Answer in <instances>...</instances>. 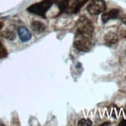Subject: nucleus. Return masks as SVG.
Segmentation results:
<instances>
[{
	"label": "nucleus",
	"mask_w": 126,
	"mask_h": 126,
	"mask_svg": "<svg viewBox=\"0 0 126 126\" xmlns=\"http://www.w3.org/2000/svg\"><path fill=\"white\" fill-rule=\"evenodd\" d=\"M93 32H94V26L91 24L90 20L87 19L84 16H81L77 23L75 36H87L92 38Z\"/></svg>",
	"instance_id": "nucleus-1"
},
{
	"label": "nucleus",
	"mask_w": 126,
	"mask_h": 126,
	"mask_svg": "<svg viewBox=\"0 0 126 126\" xmlns=\"http://www.w3.org/2000/svg\"><path fill=\"white\" fill-rule=\"evenodd\" d=\"M54 3V0H43L39 2L31 5L27 8L29 13L46 18V13Z\"/></svg>",
	"instance_id": "nucleus-2"
},
{
	"label": "nucleus",
	"mask_w": 126,
	"mask_h": 126,
	"mask_svg": "<svg viewBox=\"0 0 126 126\" xmlns=\"http://www.w3.org/2000/svg\"><path fill=\"white\" fill-rule=\"evenodd\" d=\"M92 38L87 36H75L74 47L81 52H88L92 47Z\"/></svg>",
	"instance_id": "nucleus-3"
},
{
	"label": "nucleus",
	"mask_w": 126,
	"mask_h": 126,
	"mask_svg": "<svg viewBox=\"0 0 126 126\" xmlns=\"http://www.w3.org/2000/svg\"><path fill=\"white\" fill-rule=\"evenodd\" d=\"M106 2L104 0H91L87 6V10L91 15H99L106 10Z\"/></svg>",
	"instance_id": "nucleus-4"
},
{
	"label": "nucleus",
	"mask_w": 126,
	"mask_h": 126,
	"mask_svg": "<svg viewBox=\"0 0 126 126\" xmlns=\"http://www.w3.org/2000/svg\"><path fill=\"white\" fill-rule=\"evenodd\" d=\"M87 1L88 0H70L67 11L71 13H78Z\"/></svg>",
	"instance_id": "nucleus-5"
},
{
	"label": "nucleus",
	"mask_w": 126,
	"mask_h": 126,
	"mask_svg": "<svg viewBox=\"0 0 126 126\" xmlns=\"http://www.w3.org/2000/svg\"><path fill=\"white\" fill-rule=\"evenodd\" d=\"M119 10L117 9H111L108 12H104L101 16V20L103 23H106L109 20L111 19H115L118 17L119 16Z\"/></svg>",
	"instance_id": "nucleus-6"
},
{
	"label": "nucleus",
	"mask_w": 126,
	"mask_h": 126,
	"mask_svg": "<svg viewBox=\"0 0 126 126\" xmlns=\"http://www.w3.org/2000/svg\"><path fill=\"white\" fill-rule=\"evenodd\" d=\"M18 36L22 42H27L31 40L32 38V33L25 26H19L18 30Z\"/></svg>",
	"instance_id": "nucleus-7"
},
{
	"label": "nucleus",
	"mask_w": 126,
	"mask_h": 126,
	"mask_svg": "<svg viewBox=\"0 0 126 126\" xmlns=\"http://www.w3.org/2000/svg\"><path fill=\"white\" fill-rule=\"evenodd\" d=\"M104 40L108 46H112L114 44H116L118 42V36L115 32H109L105 35Z\"/></svg>",
	"instance_id": "nucleus-8"
},
{
	"label": "nucleus",
	"mask_w": 126,
	"mask_h": 126,
	"mask_svg": "<svg viewBox=\"0 0 126 126\" xmlns=\"http://www.w3.org/2000/svg\"><path fill=\"white\" fill-rule=\"evenodd\" d=\"M31 28L36 32H38V33H41V32H43L46 30V26L45 24L42 23L40 21H33L31 24Z\"/></svg>",
	"instance_id": "nucleus-9"
},
{
	"label": "nucleus",
	"mask_w": 126,
	"mask_h": 126,
	"mask_svg": "<svg viewBox=\"0 0 126 126\" xmlns=\"http://www.w3.org/2000/svg\"><path fill=\"white\" fill-rule=\"evenodd\" d=\"M70 2V0H54V3L57 5L61 12H65L67 10Z\"/></svg>",
	"instance_id": "nucleus-10"
},
{
	"label": "nucleus",
	"mask_w": 126,
	"mask_h": 126,
	"mask_svg": "<svg viewBox=\"0 0 126 126\" xmlns=\"http://www.w3.org/2000/svg\"><path fill=\"white\" fill-rule=\"evenodd\" d=\"M1 35L3 38L6 39L8 40H14L16 39V34L15 32L12 30H3L1 32Z\"/></svg>",
	"instance_id": "nucleus-11"
},
{
	"label": "nucleus",
	"mask_w": 126,
	"mask_h": 126,
	"mask_svg": "<svg viewBox=\"0 0 126 126\" xmlns=\"http://www.w3.org/2000/svg\"><path fill=\"white\" fill-rule=\"evenodd\" d=\"M79 126H91L92 125V122L88 118H82L78 123Z\"/></svg>",
	"instance_id": "nucleus-12"
},
{
	"label": "nucleus",
	"mask_w": 126,
	"mask_h": 126,
	"mask_svg": "<svg viewBox=\"0 0 126 126\" xmlns=\"http://www.w3.org/2000/svg\"><path fill=\"white\" fill-rule=\"evenodd\" d=\"M6 56H7V52L5 50V47L2 46L1 42H0V58L5 57Z\"/></svg>",
	"instance_id": "nucleus-13"
},
{
	"label": "nucleus",
	"mask_w": 126,
	"mask_h": 126,
	"mask_svg": "<svg viewBox=\"0 0 126 126\" xmlns=\"http://www.w3.org/2000/svg\"><path fill=\"white\" fill-rule=\"evenodd\" d=\"M121 20L122 22V23L126 26V14H125V15H123L122 16V17H121Z\"/></svg>",
	"instance_id": "nucleus-14"
},
{
	"label": "nucleus",
	"mask_w": 126,
	"mask_h": 126,
	"mask_svg": "<svg viewBox=\"0 0 126 126\" xmlns=\"http://www.w3.org/2000/svg\"><path fill=\"white\" fill-rule=\"evenodd\" d=\"M119 126H126V120H123L119 124Z\"/></svg>",
	"instance_id": "nucleus-15"
},
{
	"label": "nucleus",
	"mask_w": 126,
	"mask_h": 126,
	"mask_svg": "<svg viewBox=\"0 0 126 126\" xmlns=\"http://www.w3.org/2000/svg\"><path fill=\"white\" fill-rule=\"evenodd\" d=\"M110 125V122H106L105 124H103V125H101V126H103V125Z\"/></svg>",
	"instance_id": "nucleus-16"
}]
</instances>
